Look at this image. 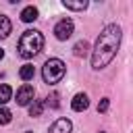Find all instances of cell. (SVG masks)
I'll return each mask as SVG.
<instances>
[{"label": "cell", "instance_id": "obj_1", "mask_svg": "<svg viewBox=\"0 0 133 133\" xmlns=\"http://www.w3.org/2000/svg\"><path fill=\"white\" fill-rule=\"evenodd\" d=\"M118 46H121V27L114 25V23L106 25L100 31V35L96 39V46L91 50V66L96 71L108 66L112 62V58L116 56Z\"/></svg>", "mask_w": 133, "mask_h": 133}, {"label": "cell", "instance_id": "obj_2", "mask_svg": "<svg viewBox=\"0 0 133 133\" xmlns=\"http://www.w3.org/2000/svg\"><path fill=\"white\" fill-rule=\"evenodd\" d=\"M42 48H44V35H42L39 31H35V29L23 31V35H21V39H19V46H17L19 56H23V58H33L35 54L42 52Z\"/></svg>", "mask_w": 133, "mask_h": 133}, {"label": "cell", "instance_id": "obj_3", "mask_svg": "<svg viewBox=\"0 0 133 133\" xmlns=\"http://www.w3.org/2000/svg\"><path fill=\"white\" fill-rule=\"evenodd\" d=\"M64 62L60 58H48L44 62V69H42V77L46 83H58L62 77H64Z\"/></svg>", "mask_w": 133, "mask_h": 133}, {"label": "cell", "instance_id": "obj_4", "mask_svg": "<svg viewBox=\"0 0 133 133\" xmlns=\"http://www.w3.org/2000/svg\"><path fill=\"white\" fill-rule=\"evenodd\" d=\"M54 35H56V39H69L71 35H73V21L71 19H62V21H58L56 23V27H54Z\"/></svg>", "mask_w": 133, "mask_h": 133}, {"label": "cell", "instance_id": "obj_5", "mask_svg": "<svg viewBox=\"0 0 133 133\" xmlns=\"http://www.w3.org/2000/svg\"><path fill=\"white\" fill-rule=\"evenodd\" d=\"M33 96H35V89H33V85H29V83H25V85H21L19 89H17V104L19 106H27L31 100H33Z\"/></svg>", "mask_w": 133, "mask_h": 133}, {"label": "cell", "instance_id": "obj_6", "mask_svg": "<svg viewBox=\"0 0 133 133\" xmlns=\"http://www.w3.org/2000/svg\"><path fill=\"white\" fill-rule=\"evenodd\" d=\"M71 129H73V125H71L69 118H56L50 125V131L48 133H71Z\"/></svg>", "mask_w": 133, "mask_h": 133}, {"label": "cell", "instance_id": "obj_7", "mask_svg": "<svg viewBox=\"0 0 133 133\" xmlns=\"http://www.w3.org/2000/svg\"><path fill=\"white\" fill-rule=\"evenodd\" d=\"M87 106H89V98H87V94H77V96L73 98V102H71V108H73L75 112H83Z\"/></svg>", "mask_w": 133, "mask_h": 133}, {"label": "cell", "instance_id": "obj_8", "mask_svg": "<svg viewBox=\"0 0 133 133\" xmlns=\"http://www.w3.org/2000/svg\"><path fill=\"white\" fill-rule=\"evenodd\" d=\"M35 19H37V8H35V6H27V8L21 10V21L31 23V21H35Z\"/></svg>", "mask_w": 133, "mask_h": 133}, {"label": "cell", "instance_id": "obj_9", "mask_svg": "<svg viewBox=\"0 0 133 133\" xmlns=\"http://www.w3.org/2000/svg\"><path fill=\"white\" fill-rule=\"evenodd\" d=\"M10 29H12L10 19H8L6 15H0V39H2V37H6V35L10 33Z\"/></svg>", "mask_w": 133, "mask_h": 133}, {"label": "cell", "instance_id": "obj_10", "mask_svg": "<svg viewBox=\"0 0 133 133\" xmlns=\"http://www.w3.org/2000/svg\"><path fill=\"white\" fill-rule=\"evenodd\" d=\"M73 54H75V56H79V58H81V56L85 58V56L89 54V44H87V42H77V44H75V48H73Z\"/></svg>", "mask_w": 133, "mask_h": 133}, {"label": "cell", "instance_id": "obj_11", "mask_svg": "<svg viewBox=\"0 0 133 133\" xmlns=\"http://www.w3.org/2000/svg\"><path fill=\"white\" fill-rule=\"evenodd\" d=\"M12 96V87L6 85V83H0V106H4Z\"/></svg>", "mask_w": 133, "mask_h": 133}, {"label": "cell", "instance_id": "obj_12", "mask_svg": "<svg viewBox=\"0 0 133 133\" xmlns=\"http://www.w3.org/2000/svg\"><path fill=\"white\" fill-rule=\"evenodd\" d=\"M19 75H21V79H23V81H29V79H33V75H35V69H33V64H23V66H21V71H19Z\"/></svg>", "mask_w": 133, "mask_h": 133}, {"label": "cell", "instance_id": "obj_13", "mask_svg": "<svg viewBox=\"0 0 133 133\" xmlns=\"http://www.w3.org/2000/svg\"><path fill=\"white\" fill-rule=\"evenodd\" d=\"M42 112H44V102L33 100V104L29 106V116H42Z\"/></svg>", "mask_w": 133, "mask_h": 133}, {"label": "cell", "instance_id": "obj_14", "mask_svg": "<svg viewBox=\"0 0 133 133\" xmlns=\"http://www.w3.org/2000/svg\"><path fill=\"white\" fill-rule=\"evenodd\" d=\"M62 4H64V8H71V10H85V8H87V2H85V0H83V2H71V0H64Z\"/></svg>", "mask_w": 133, "mask_h": 133}, {"label": "cell", "instance_id": "obj_15", "mask_svg": "<svg viewBox=\"0 0 133 133\" xmlns=\"http://www.w3.org/2000/svg\"><path fill=\"white\" fill-rule=\"evenodd\" d=\"M10 118H12L10 110H8V108H4V106H0V125H8V123H10Z\"/></svg>", "mask_w": 133, "mask_h": 133}, {"label": "cell", "instance_id": "obj_16", "mask_svg": "<svg viewBox=\"0 0 133 133\" xmlns=\"http://www.w3.org/2000/svg\"><path fill=\"white\" fill-rule=\"evenodd\" d=\"M58 98H60V96H58L56 91H52V94L48 96V106H50V108H58V106H60V102H58Z\"/></svg>", "mask_w": 133, "mask_h": 133}, {"label": "cell", "instance_id": "obj_17", "mask_svg": "<svg viewBox=\"0 0 133 133\" xmlns=\"http://www.w3.org/2000/svg\"><path fill=\"white\" fill-rule=\"evenodd\" d=\"M108 106H110V102H108V98H104V100H100V104H98V112H106V110H108Z\"/></svg>", "mask_w": 133, "mask_h": 133}, {"label": "cell", "instance_id": "obj_18", "mask_svg": "<svg viewBox=\"0 0 133 133\" xmlns=\"http://www.w3.org/2000/svg\"><path fill=\"white\" fill-rule=\"evenodd\" d=\"M2 58H4V50L0 48V60H2Z\"/></svg>", "mask_w": 133, "mask_h": 133}]
</instances>
